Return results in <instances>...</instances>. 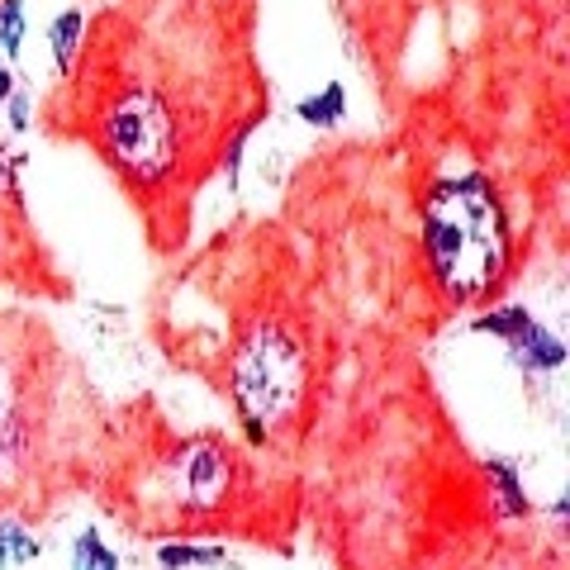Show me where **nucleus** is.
<instances>
[{
	"label": "nucleus",
	"instance_id": "nucleus-1",
	"mask_svg": "<svg viewBox=\"0 0 570 570\" xmlns=\"http://www.w3.org/2000/svg\"><path fill=\"white\" fill-rule=\"evenodd\" d=\"M423 257L452 305H475L509 276V219L490 176H448L423 200Z\"/></svg>",
	"mask_w": 570,
	"mask_h": 570
},
{
	"label": "nucleus",
	"instance_id": "nucleus-2",
	"mask_svg": "<svg viewBox=\"0 0 570 570\" xmlns=\"http://www.w3.org/2000/svg\"><path fill=\"white\" fill-rule=\"evenodd\" d=\"M309 347L299 328L281 314H262L243 328L228 362V385L257 442L285 433L309 400Z\"/></svg>",
	"mask_w": 570,
	"mask_h": 570
},
{
	"label": "nucleus",
	"instance_id": "nucleus-3",
	"mask_svg": "<svg viewBox=\"0 0 570 570\" xmlns=\"http://www.w3.org/2000/svg\"><path fill=\"white\" fill-rule=\"evenodd\" d=\"M105 157L138 186H163L181 163V115L153 81L129 77L100 110Z\"/></svg>",
	"mask_w": 570,
	"mask_h": 570
},
{
	"label": "nucleus",
	"instance_id": "nucleus-4",
	"mask_svg": "<svg viewBox=\"0 0 570 570\" xmlns=\"http://www.w3.org/2000/svg\"><path fill=\"white\" fill-rule=\"evenodd\" d=\"M167 490L176 509L219 513L238 490V452L224 438H190L167 456Z\"/></svg>",
	"mask_w": 570,
	"mask_h": 570
},
{
	"label": "nucleus",
	"instance_id": "nucleus-5",
	"mask_svg": "<svg viewBox=\"0 0 570 570\" xmlns=\"http://www.w3.org/2000/svg\"><path fill=\"white\" fill-rule=\"evenodd\" d=\"M509 347L519 352V356H523V366H532V371H557V366H561V356H566V347L538 324V318H528V328L513 337Z\"/></svg>",
	"mask_w": 570,
	"mask_h": 570
},
{
	"label": "nucleus",
	"instance_id": "nucleus-6",
	"mask_svg": "<svg viewBox=\"0 0 570 570\" xmlns=\"http://www.w3.org/2000/svg\"><path fill=\"white\" fill-rule=\"evenodd\" d=\"M81 33H86V14L81 10H62L58 20H52V62H58L62 77H71V67H77Z\"/></svg>",
	"mask_w": 570,
	"mask_h": 570
},
{
	"label": "nucleus",
	"instance_id": "nucleus-7",
	"mask_svg": "<svg viewBox=\"0 0 570 570\" xmlns=\"http://www.w3.org/2000/svg\"><path fill=\"white\" fill-rule=\"evenodd\" d=\"M33 557H43V542L33 538V532H29L24 523H14V519L0 523V570H10V566H29Z\"/></svg>",
	"mask_w": 570,
	"mask_h": 570
},
{
	"label": "nucleus",
	"instance_id": "nucleus-8",
	"mask_svg": "<svg viewBox=\"0 0 570 570\" xmlns=\"http://www.w3.org/2000/svg\"><path fill=\"white\" fill-rule=\"evenodd\" d=\"M343 110H347V96H343V86H337V81H328L318 96L299 100V119L314 124V129H328V124H337V119H343Z\"/></svg>",
	"mask_w": 570,
	"mask_h": 570
},
{
	"label": "nucleus",
	"instance_id": "nucleus-9",
	"mask_svg": "<svg viewBox=\"0 0 570 570\" xmlns=\"http://www.w3.org/2000/svg\"><path fill=\"white\" fill-rule=\"evenodd\" d=\"M485 475H490V485H494V494H499V513H509V519H519V513H528L523 485H519V475H513L509 461H490Z\"/></svg>",
	"mask_w": 570,
	"mask_h": 570
},
{
	"label": "nucleus",
	"instance_id": "nucleus-10",
	"mask_svg": "<svg viewBox=\"0 0 570 570\" xmlns=\"http://www.w3.org/2000/svg\"><path fill=\"white\" fill-rule=\"evenodd\" d=\"M157 561L167 570H181V566H224L228 551L224 547H181V542H167L157 547Z\"/></svg>",
	"mask_w": 570,
	"mask_h": 570
},
{
	"label": "nucleus",
	"instance_id": "nucleus-11",
	"mask_svg": "<svg viewBox=\"0 0 570 570\" xmlns=\"http://www.w3.org/2000/svg\"><path fill=\"white\" fill-rule=\"evenodd\" d=\"M71 570H119V557L100 542V532H81L71 547Z\"/></svg>",
	"mask_w": 570,
	"mask_h": 570
},
{
	"label": "nucleus",
	"instance_id": "nucleus-12",
	"mask_svg": "<svg viewBox=\"0 0 570 570\" xmlns=\"http://www.w3.org/2000/svg\"><path fill=\"white\" fill-rule=\"evenodd\" d=\"M528 309H519V305H504V309H494V314H480L475 318V328L480 333H494V337H504V343H513L523 328H528Z\"/></svg>",
	"mask_w": 570,
	"mask_h": 570
},
{
	"label": "nucleus",
	"instance_id": "nucleus-13",
	"mask_svg": "<svg viewBox=\"0 0 570 570\" xmlns=\"http://www.w3.org/2000/svg\"><path fill=\"white\" fill-rule=\"evenodd\" d=\"M24 43V0H0V48L6 58H20Z\"/></svg>",
	"mask_w": 570,
	"mask_h": 570
},
{
	"label": "nucleus",
	"instance_id": "nucleus-14",
	"mask_svg": "<svg viewBox=\"0 0 570 570\" xmlns=\"http://www.w3.org/2000/svg\"><path fill=\"white\" fill-rule=\"evenodd\" d=\"M10 124L14 129H29V96H20V91L10 96Z\"/></svg>",
	"mask_w": 570,
	"mask_h": 570
},
{
	"label": "nucleus",
	"instance_id": "nucleus-15",
	"mask_svg": "<svg viewBox=\"0 0 570 570\" xmlns=\"http://www.w3.org/2000/svg\"><path fill=\"white\" fill-rule=\"evenodd\" d=\"M14 96V71L6 67V62H0V105H6Z\"/></svg>",
	"mask_w": 570,
	"mask_h": 570
}]
</instances>
